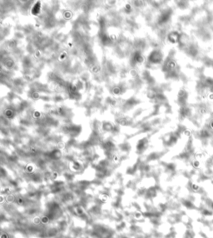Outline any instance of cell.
<instances>
[{
  "instance_id": "6da1fadb",
  "label": "cell",
  "mask_w": 213,
  "mask_h": 238,
  "mask_svg": "<svg viewBox=\"0 0 213 238\" xmlns=\"http://www.w3.org/2000/svg\"><path fill=\"white\" fill-rule=\"evenodd\" d=\"M162 59V55L159 52L157 51H154L151 53V55L149 56V60L153 63H159Z\"/></svg>"
},
{
  "instance_id": "7a4b0ae2",
  "label": "cell",
  "mask_w": 213,
  "mask_h": 238,
  "mask_svg": "<svg viewBox=\"0 0 213 238\" xmlns=\"http://www.w3.org/2000/svg\"><path fill=\"white\" fill-rule=\"evenodd\" d=\"M41 10V3L39 2H38L32 8V14L33 15H38L40 13Z\"/></svg>"
}]
</instances>
